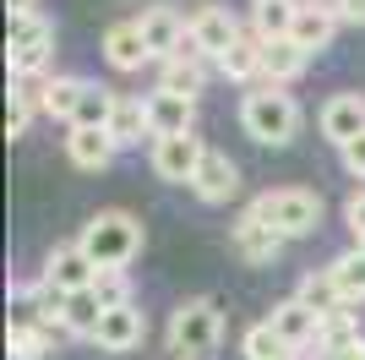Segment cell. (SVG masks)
Here are the masks:
<instances>
[{"mask_svg":"<svg viewBox=\"0 0 365 360\" xmlns=\"http://www.w3.org/2000/svg\"><path fill=\"white\" fill-rule=\"evenodd\" d=\"M344 224H349L354 240H365V180L354 186L349 196H344Z\"/></svg>","mask_w":365,"mask_h":360,"instance_id":"obj_34","label":"cell"},{"mask_svg":"<svg viewBox=\"0 0 365 360\" xmlns=\"http://www.w3.org/2000/svg\"><path fill=\"white\" fill-rule=\"evenodd\" d=\"M317 6H327V11H333L338 22H349V28H365V0H317Z\"/></svg>","mask_w":365,"mask_h":360,"instance_id":"obj_35","label":"cell"},{"mask_svg":"<svg viewBox=\"0 0 365 360\" xmlns=\"http://www.w3.org/2000/svg\"><path fill=\"white\" fill-rule=\"evenodd\" d=\"M294 16H300V0H251V28L262 39H289Z\"/></svg>","mask_w":365,"mask_h":360,"instance_id":"obj_28","label":"cell"},{"mask_svg":"<svg viewBox=\"0 0 365 360\" xmlns=\"http://www.w3.org/2000/svg\"><path fill=\"white\" fill-rule=\"evenodd\" d=\"M93 289H98L104 306H125V300H137V289H131V268H98Z\"/></svg>","mask_w":365,"mask_h":360,"instance_id":"obj_32","label":"cell"},{"mask_svg":"<svg viewBox=\"0 0 365 360\" xmlns=\"http://www.w3.org/2000/svg\"><path fill=\"white\" fill-rule=\"evenodd\" d=\"M240 33L245 28H240V16H229V6H197V11H191V28H185V44L175 49V55L207 60V66H213V60L224 55Z\"/></svg>","mask_w":365,"mask_h":360,"instance_id":"obj_6","label":"cell"},{"mask_svg":"<svg viewBox=\"0 0 365 360\" xmlns=\"http://www.w3.org/2000/svg\"><path fill=\"white\" fill-rule=\"evenodd\" d=\"M354 246H360V251H365V240H354Z\"/></svg>","mask_w":365,"mask_h":360,"instance_id":"obj_39","label":"cell"},{"mask_svg":"<svg viewBox=\"0 0 365 360\" xmlns=\"http://www.w3.org/2000/svg\"><path fill=\"white\" fill-rule=\"evenodd\" d=\"M240 126L262 148H289L294 136H300V126H305V109H300V99H294L289 88L262 82V88H251L240 99Z\"/></svg>","mask_w":365,"mask_h":360,"instance_id":"obj_1","label":"cell"},{"mask_svg":"<svg viewBox=\"0 0 365 360\" xmlns=\"http://www.w3.org/2000/svg\"><path fill=\"white\" fill-rule=\"evenodd\" d=\"M191 191H197V202H207V208H224L229 196L240 191V164L229 159V153L207 148L197 164V180H191Z\"/></svg>","mask_w":365,"mask_h":360,"instance_id":"obj_12","label":"cell"},{"mask_svg":"<svg viewBox=\"0 0 365 360\" xmlns=\"http://www.w3.org/2000/svg\"><path fill=\"white\" fill-rule=\"evenodd\" d=\"M115 136L104 131V126H66V159H71L76 169H88V175H98V169L115 164Z\"/></svg>","mask_w":365,"mask_h":360,"instance_id":"obj_15","label":"cell"},{"mask_svg":"<svg viewBox=\"0 0 365 360\" xmlns=\"http://www.w3.org/2000/svg\"><path fill=\"white\" fill-rule=\"evenodd\" d=\"M98 322H104V300H98V289H71V295L61 300V328L71 333V339H93Z\"/></svg>","mask_w":365,"mask_h":360,"instance_id":"obj_24","label":"cell"},{"mask_svg":"<svg viewBox=\"0 0 365 360\" xmlns=\"http://www.w3.org/2000/svg\"><path fill=\"white\" fill-rule=\"evenodd\" d=\"M164 339H169V360H213L218 344H224V311H218V300H207V295L180 300Z\"/></svg>","mask_w":365,"mask_h":360,"instance_id":"obj_2","label":"cell"},{"mask_svg":"<svg viewBox=\"0 0 365 360\" xmlns=\"http://www.w3.org/2000/svg\"><path fill=\"white\" fill-rule=\"evenodd\" d=\"M240 355L245 360H294L300 349H294L273 322H251V328L240 333Z\"/></svg>","mask_w":365,"mask_h":360,"instance_id":"obj_27","label":"cell"},{"mask_svg":"<svg viewBox=\"0 0 365 360\" xmlns=\"http://www.w3.org/2000/svg\"><path fill=\"white\" fill-rule=\"evenodd\" d=\"M148 120H153V136L197 131V99H180V93H169V88H153L148 93Z\"/></svg>","mask_w":365,"mask_h":360,"instance_id":"obj_16","label":"cell"},{"mask_svg":"<svg viewBox=\"0 0 365 360\" xmlns=\"http://www.w3.org/2000/svg\"><path fill=\"white\" fill-rule=\"evenodd\" d=\"M338 360H365V339H360V344H349V349H338Z\"/></svg>","mask_w":365,"mask_h":360,"instance_id":"obj_38","label":"cell"},{"mask_svg":"<svg viewBox=\"0 0 365 360\" xmlns=\"http://www.w3.org/2000/svg\"><path fill=\"white\" fill-rule=\"evenodd\" d=\"M294 300H305L317 316H333V311H344L349 300H344V289H338V279L327 268H311V273H300V284H294Z\"/></svg>","mask_w":365,"mask_h":360,"instance_id":"obj_26","label":"cell"},{"mask_svg":"<svg viewBox=\"0 0 365 360\" xmlns=\"http://www.w3.org/2000/svg\"><path fill=\"white\" fill-rule=\"evenodd\" d=\"M229 246H235V256H240V262L267 268V262H278V256H284V246H289V240L278 235V229L257 213V202H251V208L235 219V229H229Z\"/></svg>","mask_w":365,"mask_h":360,"instance_id":"obj_8","label":"cell"},{"mask_svg":"<svg viewBox=\"0 0 365 360\" xmlns=\"http://www.w3.org/2000/svg\"><path fill=\"white\" fill-rule=\"evenodd\" d=\"M82 88H88V76H66V71H49L44 82H38V115H55L71 126L76 115V99H82Z\"/></svg>","mask_w":365,"mask_h":360,"instance_id":"obj_20","label":"cell"},{"mask_svg":"<svg viewBox=\"0 0 365 360\" xmlns=\"http://www.w3.org/2000/svg\"><path fill=\"white\" fill-rule=\"evenodd\" d=\"M327 273L338 279V289H344V300H349V306H365V251H360V246L338 251L333 262H327Z\"/></svg>","mask_w":365,"mask_h":360,"instance_id":"obj_29","label":"cell"},{"mask_svg":"<svg viewBox=\"0 0 365 360\" xmlns=\"http://www.w3.org/2000/svg\"><path fill=\"white\" fill-rule=\"evenodd\" d=\"M115 104H120V93H115V88H104V82H88V88H82V99H76L71 126H104V131H109V115H115Z\"/></svg>","mask_w":365,"mask_h":360,"instance_id":"obj_30","label":"cell"},{"mask_svg":"<svg viewBox=\"0 0 365 360\" xmlns=\"http://www.w3.org/2000/svg\"><path fill=\"white\" fill-rule=\"evenodd\" d=\"M317 126L333 148H349L354 136H365V93H333V99L322 104Z\"/></svg>","mask_w":365,"mask_h":360,"instance_id":"obj_13","label":"cell"},{"mask_svg":"<svg viewBox=\"0 0 365 360\" xmlns=\"http://www.w3.org/2000/svg\"><path fill=\"white\" fill-rule=\"evenodd\" d=\"M104 60H109V71H120V76L142 71V66L153 60L148 39H142V28H137V16H125V22H109V28H104Z\"/></svg>","mask_w":365,"mask_h":360,"instance_id":"obj_14","label":"cell"},{"mask_svg":"<svg viewBox=\"0 0 365 360\" xmlns=\"http://www.w3.org/2000/svg\"><path fill=\"white\" fill-rule=\"evenodd\" d=\"M267 322H273V328L284 333L294 349H311V344L322 339V316L311 311L305 300H284V306H273V316H267Z\"/></svg>","mask_w":365,"mask_h":360,"instance_id":"obj_21","label":"cell"},{"mask_svg":"<svg viewBox=\"0 0 365 360\" xmlns=\"http://www.w3.org/2000/svg\"><path fill=\"white\" fill-rule=\"evenodd\" d=\"M202 153H207V142H202L197 131H180V136H153V142H148V164H153V175L169 180V186H191V180H197Z\"/></svg>","mask_w":365,"mask_h":360,"instance_id":"obj_7","label":"cell"},{"mask_svg":"<svg viewBox=\"0 0 365 360\" xmlns=\"http://www.w3.org/2000/svg\"><path fill=\"white\" fill-rule=\"evenodd\" d=\"M38 279L55 289H93V279H98V262H93L88 251H82V240H66V246H55V251L44 256V268H38Z\"/></svg>","mask_w":365,"mask_h":360,"instance_id":"obj_10","label":"cell"},{"mask_svg":"<svg viewBox=\"0 0 365 360\" xmlns=\"http://www.w3.org/2000/svg\"><path fill=\"white\" fill-rule=\"evenodd\" d=\"M311 55H305L294 39H262V82H273V88H289L300 82Z\"/></svg>","mask_w":365,"mask_h":360,"instance_id":"obj_19","label":"cell"},{"mask_svg":"<svg viewBox=\"0 0 365 360\" xmlns=\"http://www.w3.org/2000/svg\"><path fill=\"white\" fill-rule=\"evenodd\" d=\"M338 159H344V169H349L354 180H365V136H354L349 148H338Z\"/></svg>","mask_w":365,"mask_h":360,"instance_id":"obj_36","label":"cell"},{"mask_svg":"<svg viewBox=\"0 0 365 360\" xmlns=\"http://www.w3.org/2000/svg\"><path fill=\"white\" fill-rule=\"evenodd\" d=\"M142 339H148V311L137 300H125V306H104V322L88 344H98L104 355H131V349H142Z\"/></svg>","mask_w":365,"mask_h":360,"instance_id":"obj_9","label":"cell"},{"mask_svg":"<svg viewBox=\"0 0 365 360\" xmlns=\"http://www.w3.org/2000/svg\"><path fill=\"white\" fill-rule=\"evenodd\" d=\"M61 339H71L61 322H44V328H6V355L11 360H49Z\"/></svg>","mask_w":365,"mask_h":360,"instance_id":"obj_22","label":"cell"},{"mask_svg":"<svg viewBox=\"0 0 365 360\" xmlns=\"http://www.w3.org/2000/svg\"><path fill=\"white\" fill-rule=\"evenodd\" d=\"M158 88L180 93V99H202L207 93V60H185V55L158 60Z\"/></svg>","mask_w":365,"mask_h":360,"instance_id":"obj_25","label":"cell"},{"mask_svg":"<svg viewBox=\"0 0 365 360\" xmlns=\"http://www.w3.org/2000/svg\"><path fill=\"white\" fill-rule=\"evenodd\" d=\"M55 22L44 11H6V66L11 76H49Z\"/></svg>","mask_w":365,"mask_h":360,"instance_id":"obj_4","label":"cell"},{"mask_svg":"<svg viewBox=\"0 0 365 360\" xmlns=\"http://www.w3.org/2000/svg\"><path fill=\"white\" fill-rule=\"evenodd\" d=\"M294 360H338V355H333V349H327V344H311V349H300V355H294Z\"/></svg>","mask_w":365,"mask_h":360,"instance_id":"obj_37","label":"cell"},{"mask_svg":"<svg viewBox=\"0 0 365 360\" xmlns=\"http://www.w3.org/2000/svg\"><path fill=\"white\" fill-rule=\"evenodd\" d=\"M338 28H344V22H338L327 6H317V0H300V16H294L289 39H294V44H300L311 60H317L322 49H333V33H338Z\"/></svg>","mask_w":365,"mask_h":360,"instance_id":"obj_18","label":"cell"},{"mask_svg":"<svg viewBox=\"0 0 365 360\" xmlns=\"http://www.w3.org/2000/svg\"><path fill=\"white\" fill-rule=\"evenodd\" d=\"M360 339H365V328H360V311H354V306L322 316V339H317V344H327L333 355H338V349H349V344H360Z\"/></svg>","mask_w":365,"mask_h":360,"instance_id":"obj_31","label":"cell"},{"mask_svg":"<svg viewBox=\"0 0 365 360\" xmlns=\"http://www.w3.org/2000/svg\"><path fill=\"white\" fill-rule=\"evenodd\" d=\"M109 136H115V148H142V136H153L148 99L120 93V104H115V115H109Z\"/></svg>","mask_w":365,"mask_h":360,"instance_id":"obj_23","label":"cell"},{"mask_svg":"<svg viewBox=\"0 0 365 360\" xmlns=\"http://www.w3.org/2000/svg\"><path fill=\"white\" fill-rule=\"evenodd\" d=\"M76 240H82V251H88L98 268H131L137 251H142V224L125 208H104L76 229Z\"/></svg>","mask_w":365,"mask_h":360,"instance_id":"obj_3","label":"cell"},{"mask_svg":"<svg viewBox=\"0 0 365 360\" xmlns=\"http://www.w3.org/2000/svg\"><path fill=\"white\" fill-rule=\"evenodd\" d=\"M33 115H38V104H33L28 93H16L11 88V99H6V136H28V126H33Z\"/></svg>","mask_w":365,"mask_h":360,"instance_id":"obj_33","label":"cell"},{"mask_svg":"<svg viewBox=\"0 0 365 360\" xmlns=\"http://www.w3.org/2000/svg\"><path fill=\"white\" fill-rule=\"evenodd\" d=\"M257 213L284 240H305V235H317V224H322V196L305 191V186H278V191L257 196Z\"/></svg>","mask_w":365,"mask_h":360,"instance_id":"obj_5","label":"cell"},{"mask_svg":"<svg viewBox=\"0 0 365 360\" xmlns=\"http://www.w3.org/2000/svg\"><path fill=\"white\" fill-rule=\"evenodd\" d=\"M137 28H142V39H148L153 60H169L175 49L185 44V28H191V16H180L175 6H164V0H153V6H142Z\"/></svg>","mask_w":365,"mask_h":360,"instance_id":"obj_11","label":"cell"},{"mask_svg":"<svg viewBox=\"0 0 365 360\" xmlns=\"http://www.w3.org/2000/svg\"><path fill=\"white\" fill-rule=\"evenodd\" d=\"M213 71L224 76V82H245V88H251V82H262V33L245 28L240 39H235V44L213 60Z\"/></svg>","mask_w":365,"mask_h":360,"instance_id":"obj_17","label":"cell"}]
</instances>
